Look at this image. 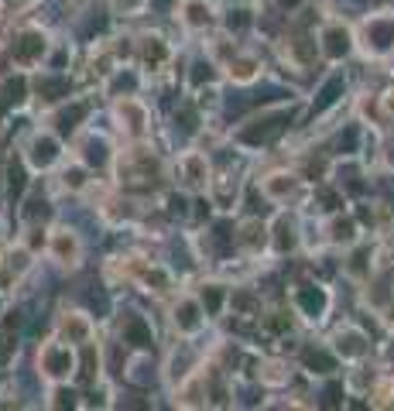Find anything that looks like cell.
Instances as JSON below:
<instances>
[{
    "instance_id": "6da1fadb",
    "label": "cell",
    "mask_w": 394,
    "mask_h": 411,
    "mask_svg": "<svg viewBox=\"0 0 394 411\" xmlns=\"http://www.w3.org/2000/svg\"><path fill=\"white\" fill-rule=\"evenodd\" d=\"M292 120V114H281V117H268L254 124V127H247V131H240V141L243 144H264V141H271L275 134H281V127Z\"/></svg>"
},
{
    "instance_id": "7a4b0ae2",
    "label": "cell",
    "mask_w": 394,
    "mask_h": 411,
    "mask_svg": "<svg viewBox=\"0 0 394 411\" xmlns=\"http://www.w3.org/2000/svg\"><path fill=\"white\" fill-rule=\"evenodd\" d=\"M124 339H127V343H134V346H141V350H148V346H151V329L144 326V319H141V315H127V319H124Z\"/></svg>"
},
{
    "instance_id": "3957f363",
    "label": "cell",
    "mask_w": 394,
    "mask_h": 411,
    "mask_svg": "<svg viewBox=\"0 0 394 411\" xmlns=\"http://www.w3.org/2000/svg\"><path fill=\"white\" fill-rule=\"evenodd\" d=\"M45 52V38L41 35H21L14 41V59L18 62H35Z\"/></svg>"
},
{
    "instance_id": "277c9868",
    "label": "cell",
    "mask_w": 394,
    "mask_h": 411,
    "mask_svg": "<svg viewBox=\"0 0 394 411\" xmlns=\"http://www.w3.org/2000/svg\"><path fill=\"white\" fill-rule=\"evenodd\" d=\"M21 99H24V79H21V76L7 79V82L0 86V114H4V110H11V106H18Z\"/></svg>"
},
{
    "instance_id": "5b68a950",
    "label": "cell",
    "mask_w": 394,
    "mask_h": 411,
    "mask_svg": "<svg viewBox=\"0 0 394 411\" xmlns=\"http://www.w3.org/2000/svg\"><path fill=\"white\" fill-rule=\"evenodd\" d=\"M346 52H350V35H346L343 28H329V31H326V55L343 59Z\"/></svg>"
},
{
    "instance_id": "8992f818",
    "label": "cell",
    "mask_w": 394,
    "mask_h": 411,
    "mask_svg": "<svg viewBox=\"0 0 394 411\" xmlns=\"http://www.w3.org/2000/svg\"><path fill=\"white\" fill-rule=\"evenodd\" d=\"M367 35H371V41H374L377 48H388L394 41V21H371Z\"/></svg>"
},
{
    "instance_id": "52a82bcc",
    "label": "cell",
    "mask_w": 394,
    "mask_h": 411,
    "mask_svg": "<svg viewBox=\"0 0 394 411\" xmlns=\"http://www.w3.org/2000/svg\"><path fill=\"white\" fill-rule=\"evenodd\" d=\"M45 367H48V373L62 377V373H69V367H72V356H69V350H48L45 353Z\"/></svg>"
},
{
    "instance_id": "ba28073f",
    "label": "cell",
    "mask_w": 394,
    "mask_h": 411,
    "mask_svg": "<svg viewBox=\"0 0 394 411\" xmlns=\"http://www.w3.org/2000/svg\"><path fill=\"white\" fill-rule=\"evenodd\" d=\"M339 93H343V79H339V76H333V79H329V82H326V86H322V93H319V99H315V106H312V110H315V114H319V110H326V106H333Z\"/></svg>"
},
{
    "instance_id": "9c48e42d",
    "label": "cell",
    "mask_w": 394,
    "mask_h": 411,
    "mask_svg": "<svg viewBox=\"0 0 394 411\" xmlns=\"http://www.w3.org/2000/svg\"><path fill=\"white\" fill-rule=\"evenodd\" d=\"M302 360H305V367H312V371H333L336 367L333 356H329L326 350H315V346L302 350Z\"/></svg>"
},
{
    "instance_id": "30bf717a",
    "label": "cell",
    "mask_w": 394,
    "mask_h": 411,
    "mask_svg": "<svg viewBox=\"0 0 394 411\" xmlns=\"http://www.w3.org/2000/svg\"><path fill=\"white\" fill-rule=\"evenodd\" d=\"M38 89H41V97H48V99L69 97V79H41Z\"/></svg>"
},
{
    "instance_id": "8fae6325",
    "label": "cell",
    "mask_w": 394,
    "mask_h": 411,
    "mask_svg": "<svg viewBox=\"0 0 394 411\" xmlns=\"http://www.w3.org/2000/svg\"><path fill=\"white\" fill-rule=\"evenodd\" d=\"M7 189H11V199H18L21 192H24V168H21L18 158H14L11 168H7Z\"/></svg>"
},
{
    "instance_id": "7c38bea8",
    "label": "cell",
    "mask_w": 394,
    "mask_h": 411,
    "mask_svg": "<svg viewBox=\"0 0 394 411\" xmlns=\"http://www.w3.org/2000/svg\"><path fill=\"white\" fill-rule=\"evenodd\" d=\"M298 302H302V309H305V312H319V309H322V305H326V295L319 292V288H305V292L298 295Z\"/></svg>"
},
{
    "instance_id": "4fadbf2b",
    "label": "cell",
    "mask_w": 394,
    "mask_h": 411,
    "mask_svg": "<svg viewBox=\"0 0 394 411\" xmlns=\"http://www.w3.org/2000/svg\"><path fill=\"white\" fill-rule=\"evenodd\" d=\"M52 158H55V141H48V137L35 141V161L38 165H52Z\"/></svg>"
},
{
    "instance_id": "5bb4252c",
    "label": "cell",
    "mask_w": 394,
    "mask_h": 411,
    "mask_svg": "<svg viewBox=\"0 0 394 411\" xmlns=\"http://www.w3.org/2000/svg\"><path fill=\"white\" fill-rule=\"evenodd\" d=\"M82 114H86V106H82V103H79V106H72V110H65V114L59 117V131H62V134H69V131L76 127V120L82 117Z\"/></svg>"
},
{
    "instance_id": "9a60e30c",
    "label": "cell",
    "mask_w": 394,
    "mask_h": 411,
    "mask_svg": "<svg viewBox=\"0 0 394 411\" xmlns=\"http://www.w3.org/2000/svg\"><path fill=\"white\" fill-rule=\"evenodd\" d=\"M202 305H206V312H217L219 305H223V292H219V288H206V295H202Z\"/></svg>"
},
{
    "instance_id": "2e32d148",
    "label": "cell",
    "mask_w": 394,
    "mask_h": 411,
    "mask_svg": "<svg viewBox=\"0 0 394 411\" xmlns=\"http://www.w3.org/2000/svg\"><path fill=\"white\" fill-rule=\"evenodd\" d=\"M93 367H97V353L93 346H86L82 350V380H93Z\"/></svg>"
},
{
    "instance_id": "e0dca14e",
    "label": "cell",
    "mask_w": 394,
    "mask_h": 411,
    "mask_svg": "<svg viewBox=\"0 0 394 411\" xmlns=\"http://www.w3.org/2000/svg\"><path fill=\"white\" fill-rule=\"evenodd\" d=\"M86 158H89V165H103V161H106V148H103V144H99V141H93V144H89V148H86Z\"/></svg>"
},
{
    "instance_id": "ac0fdd59",
    "label": "cell",
    "mask_w": 394,
    "mask_h": 411,
    "mask_svg": "<svg viewBox=\"0 0 394 411\" xmlns=\"http://www.w3.org/2000/svg\"><path fill=\"white\" fill-rule=\"evenodd\" d=\"M178 322H182L185 329H192V326H196V322H199L196 305H182V309H178Z\"/></svg>"
},
{
    "instance_id": "d6986e66",
    "label": "cell",
    "mask_w": 394,
    "mask_h": 411,
    "mask_svg": "<svg viewBox=\"0 0 394 411\" xmlns=\"http://www.w3.org/2000/svg\"><path fill=\"white\" fill-rule=\"evenodd\" d=\"M339 151H354L356 148V127H346V134H339Z\"/></svg>"
},
{
    "instance_id": "ffe728a7",
    "label": "cell",
    "mask_w": 394,
    "mask_h": 411,
    "mask_svg": "<svg viewBox=\"0 0 394 411\" xmlns=\"http://www.w3.org/2000/svg\"><path fill=\"white\" fill-rule=\"evenodd\" d=\"M339 394H343V388H339V384H329V388H326V398H322V405H326V408H336V405L343 401Z\"/></svg>"
},
{
    "instance_id": "44dd1931",
    "label": "cell",
    "mask_w": 394,
    "mask_h": 411,
    "mask_svg": "<svg viewBox=\"0 0 394 411\" xmlns=\"http://www.w3.org/2000/svg\"><path fill=\"white\" fill-rule=\"evenodd\" d=\"M213 240H217L219 251H226V247H230V226H226V223H219L217 234H213Z\"/></svg>"
},
{
    "instance_id": "7402d4cb",
    "label": "cell",
    "mask_w": 394,
    "mask_h": 411,
    "mask_svg": "<svg viewBox=\"0 0 394 411\" xmlns=\"http://www.w3.org/2000/svg\"><path fill=\"white\" fill-rule=\"evenodd\" d=\"M144 59H148V62H161V59H165V48H161V41H151V45L144 48Z\"/></svg>"
},
{
    "instance_id": "603a6c76",
    "label": "cell",
    "mask_w": 394,
    "mask_h": 411,
    "mask_svg": "<svg viewBox=\"0 0 394 411\" xmlns=\"http://www.w3.org/2000/svg\"><path fill=\"white\" fill-rule=\"evenodd\" d=\"M226 24H230V28H247V24H251V18H247V11H234Z\"/></svg>"
},
{
    "instance_id": "cb8c5ba5",
    "label": "cell",
    "mask_w": 394,
    "mask_h": 411,
    "mask_svg": "<svg viewBox=\"0 0 394 411\" xmlns=\"http://www.w3.org/2000/svg\"><path fill=\"white\" fill-rule=\"evenodd\" d=\"M336 236H339V240H350V236H354V223H350V219L336 223Z\"/></svg>"
},
{
    "instance_id": "d4e9b609",
    "label": "cell",
    "mask_w": 394,
    "mask_h": 411,
    "mask_svg": "<svg viewBox=\"0 0 394 411\" xmlns=\"http://www.w3.org/2000/svg\"><path fill=\"white\" fill-rule=\"evenodd\" d=\"M319 199L326 202V209H336V206H339V196H336V192H329V189H319Z\"/></svg>"
},
{
    "instance_id": "484cf974",
    "label": "cell",
    "mask_w": 394,
    "mask_h": 411,
    "mask_svg": "<svg viewBox=\"0 0 394 411\" xmlns=\"http://www.w3.org/2000/svg\"><path fill=\"white\" fill-rule=\"evenodd\" d=\"M209 76H213V72H209V65H206V62H199L196 72H192V82H206Z\"/></svg>"
},
{
    "instance_id": "4316f807",
    "label": "cell",
    "mask_w": 394,
    "mask_h": 411,
    "mask_svg": "<svg viewBox=\"0 0 394 411\" xmlns=\"http://www.w3.org/2000/svg\"><path fill=\"white\" fill-rule=\"evenodd\" d=\"M182 131H196V114H192V110H182Z\"/></svg>"
},
{
    "instance_id": "83f0119b",
    "label": "cell",
    "mask_w": 394,
    "mask_h": 411,
    "mask_svg": "<svg viewBox=\"0 0 394 411\" xmlns=\"http://www.w3.org/2000/svg\"><path fill=\"white\" fill-rule=\"evenodd\" d=\"M278 247H292V230H288V223H281V230H278Z\"/></svg>"
},
{
    "instance_id": "f1b7e54d",
    "label": "cell",
    "mask_w": 394,
    "mask_h": 411,
    "mask_svg": "<svg viewBox=\"0 0 394 411\" xmlns=\"http://www.w3.org/2000/svg\"><path fill=\"white\" fill-rule=\"evenodd\" d=\"M343 343H346V346H343L346 353H360V339H356V336H346Z\"/></svg>"
},
{
    "instance_id": "f546056e",
    "label": "cell",
    "mask_w": 394,
    "mask_h": 411,
    "mask_svg": "<svg viewBox=\"0 0 394 411\" xmlns=\"http://www.w3.org/2000/svg\"><path fill=\"white\" fill-rule=\"evenodd\" d=\"M4 343H7V339L0 336V363H7V356H11V350H14V346H4Z\"/></svg>"
},
{
    "instance_id": "4dcf8cb0",
    "label": "cell",
    "mask_w": 394,
    "mask_h": 411,
    "mask_svg": "<svg viewBox=\"0 0 394 411\" xmlns=\"http://www.w3.org/2000/svg\"><path fill=\"white\" fill-rule=\"evenodd\" d=\"M192 21H209V14H202V7H199V4H192Z\"/></svg>"
}]
</instances>
